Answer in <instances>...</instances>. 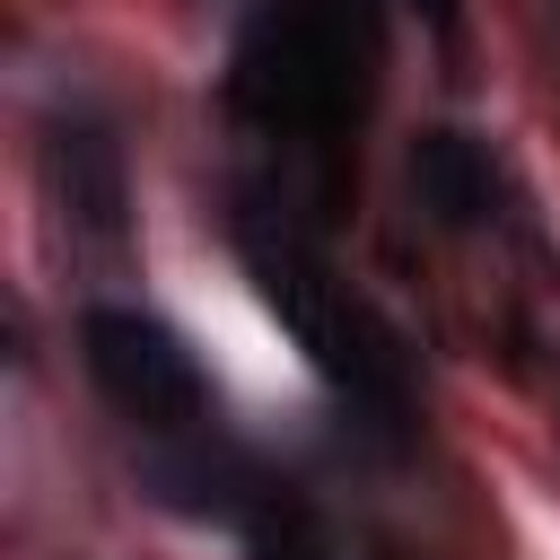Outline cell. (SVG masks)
<instances>
[{
  "label": "cell",
  "mask_w": 560,
  "mask_h": 560,
  "mask_svg": "<svg viewBox=\"0 0 560 560\" xmlns=\"http://www.w3.org/2000/svg\"><path fill=\"white\" fill-rule=\"evenodd\" d=\"M254 560H332V551H324V534H315L298 508H280V516L254 525Z\"/></svg>",
  "instance_id": "cell-5"
},
{
  "label": "cell",
  "mask_w": 560,
  "mask_h": 560,
  "mask_svg": "<svg viewBox=\"0 0 560 560\" xmlns=\"http://www.w3.org/2000/svg\"><path fill=\"white\" fill-rule=\"evenodd\" d=\"M411 184H420V201L438 210V219H481L490 210V192H499V175H490V149L472 140V131H429L420 149H411Z\"/></svg>",
  "instance_id": "cell-4"
},
{
  "label": "cell",
  "mask_w": 560,
  "mask_h": 560,
  "mask_svg": "<svg viewBox=\"0 0 560 560\" xmlns=\"http://www.w3.org/2000/svg\"><path fill=\"white\" fill-rule=\"evenodd\" d=\"M245 262H254V280H262V298H271V315L306 341V359L341 385V394H359V402H376V411H394L402 402V368H394V341L376 332V315L359 306V298H341L289 236L271 245V236H254L245 228Z\"/></svg>",
  "instance_id": "cell-2"
},
{
  "label": "cell",
  "mask_w": 560,
  "mask_h": 560,
  "mask_svg": "<svg viewBox=\"0 0 560 560\" xmlns=\"http://www.w3.org/2000/svg\"><path fill=\"white\" fill-rule=\"evenodd\" d=\"M359 88H368V26L350 0H262L254 26L236 35L228 96L262 131L332 140L359 114Z\"/></svg>",
  "instance_id": "cell-1"
},
{
  "label": "cell",
  "mask_w": 560,
  "mask_h": 560,
  "mask_svg": "<svg viewBox=\"0 0 560 560\" xmlns=\"http://www.w3.org/2000/svg\"><path fill=\"white\" fill-rule=\"evenodd\" d=\"M79 350H88V376H96L131 420H149V429H192V420L210 411V385H201L192 350H184L158 315H140V306H88Z\"/></svg>",
  "instance_id": "cell-3"
}]
</instances>
